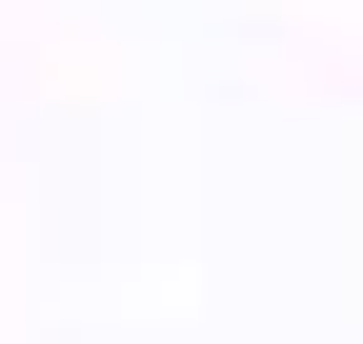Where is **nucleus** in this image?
Listing matches in <instances>:
<instances>
[]
</instances>
